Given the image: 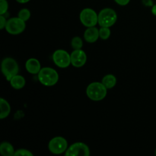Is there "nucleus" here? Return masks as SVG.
<instances>
[{"mask_svg": "<svg viewBox=\"0 0 156 156\" xmlns=\"http://www.w3.org/2000/svg\"><path fill=\"white\" fill-rule=\"evenodd\" d=\"M26 24L25 21H23L18 17L12 18L7 21V24L5 26V30L8 33L12 35L20 34L25 30Z\"/></svg>", "mask_w": 156, "mask_h": 156, "instance_id": "nucleus-7", "label": "nucleus"}, {"mask_svg": "<svg viewBox=\"0 0 156 156\" xmlns=\"http://www.w3.org/2000/svg\"><path fill=\"white\" fill-rule=\"evenodd\" d=\"M79 18L84 26L87 27H94L98 23V15L92 9H84L81 12Z\"/></svg>", "mask_w": 156, "mask_h": 156, "instance_id": "nucleus-5", "label": "nucleus"}, {"mask_svg": "<svg viewBox=\"0 0 156 156\" xmlns=\"http://www.w3.org/2000/svg\"><path fill=\"white\" fill-rule=\"evenodd\" d=\"M19 3H21V4H24V3H27L29 1H30V0H16Z\"/></svg>", "mask_w": 156, "mask_h": 156, "instance_id": "nucleus-24", "label": "nucleus"}, {"mask_svg": "<svg viewBox=\"0 0 156 156\" xmlns=\"http://www.w3.org/2000/svg\"><path fill=\"white\" fill-rule=\"evenodd\" d=\"M99 37V29L95 27H88L84 33V38L88 43L96 42Z\"/></svg>", "mask_w": 156, "mask_h": 156, "instance_id": "nucleus-12", "label": "nucleus"}, {"mask_svg": "<svg viewBox=\"0 0 156 156\" xmlns=\"http://www.w3.org/2000/svg\"><path fill=\"white\" fill-rule=\"evenodd\" d=\"M49 150L55 155H59L68 149V143L66 140L62 136H56L52 139L48 144Z\"/></svg>", "mask_w": 156, "mask_h": 156, "instance_id": "nucleus-6", "label": "nucleus"}, {"mask_svg": "<svg viewBox=\"0 0 156 156\" xmlns=\"http://www.w3.org/2000/svg\"><path fill=\"white\" fill-rule=\"evenodd\" d=\"M15 156H33V153L27 149H20L15 151Z\"/></svg>", "mask_w": 156, "mask_h": 156, "instance_id": "nucleus-20", "label": "nucleus"}, {"mask_svg": "<svg viewBox=\"0 0 156 156\" xmlns=\"http://www.w3.org/2000/svg\"><path fill=\"white\" fill-rule=\"evenodd\" d=\"M114 1H115L117 4L123 6V5H126L129 2L130 0H114Z\"/></svg>", "mask_w": 156, "mask_h": 156, "instance_id": "nucleus-23", "label": "nucleus"}, {"mask_svg": "<svg viewBox=\"0 0 156 156\" xmlns=\"http://www.w3.org/2000/svg\"><path fill=\"white\" fill-rule=\"evenodd\" d=\"M111 30L108 27H101L99 29V36L102 40H108L111 36Z\"/></svg>", "mask_w": 156, "mask_h": 156, "instance_id": "nucleus-17", "label": "nucleus"}, {"mask_svg": "<svg viewBox=\"0 0 156 156\" xmlns=\"http://www.w3.org/2000/svg\"><path fill=\"white\" fill-rule=\"evenodd\" d=\"M9 82H10L11 86L16 90H19L24 88L26 83L24 78L20 75H16L12 77Z\"/></svg>", "mask_w": 156, "mask_h": 156, "instance_id": "nucleus-13", "label": "nucleus"}, {"mask_svg": "<svg viewBox=\"0 0 156 156\" xmlns=\"http://www.w3.org/2000/svg\"><path fill=\"white\" fill-rule=\"evenodd\" d=\"M9 9V4L7 0H0V15L6 13Z\"/></svg>", "mask_w": 156, "mask_h": 156, "instance_id": "nucleus-21", "label": "nucleus"}, {"mask_svg": "<svg viewBox=\"0 0 156 156\" xmlns=\"http://www.w3.org/2000/svg\"><path fill=\"white\" fill-rule=\"evenodd\" d=\"M0 109H1V112H0V118L2 119L5 118L9 115L11 112V107L9 102L4 98L0 99Z\"/></svg>", "mask_w": 156, "mask_h": 156, "instance_id": "nucleus-15", "label": "nucleus"}, {"mask_svg": "<svg viewBox=\"0 0 156 156\" xmlns=\"http://www.w3.org/2000/svg\"><path fill=\"white\" fill-rule=\"evenodd\" d=\"M101 82L108 89H111V88H114L116 85V84H117V79H116V77L114 75L108 74L106 75L102 79Z\"/></svg>", "mask_w": 156, "mask_h": 156, "instance_id": "nucleus-16", "label": "nucleus"}, {"mask_svg": "<svg viewBox=\"0 0 156 156\" xmlns=\"http://www.w3.org/2000/svg\"><path fill=\"white\" fill-rule=\"evenodd\" d=\"M117 20V15L115 11L110 8L104 9L98 14V24L101 27H111Z\"/></svg>", "mask_w": 156, "mask_h": 156, "instance_id": "nucleus-3", "label": "nucleus"}, {"mask_svg": "<svg viewBox=\"0 0 156 156\" xmlns=\"http://www.w3.org/2000/svg\"><path fill=\"white\" fill-rule=\"evenodd\" d=\"M53 60L58 67L65 69L71 64V56L66 50H57L53 53Z\"/></svg>", "mask_w": 156, "mask_h": 156, "instance_id": "nucleus-8", "label": "nucleus"}, {"mask_svg": "<svg viewBox=\"0 0 156 156\" xmlns=\"http://www.w3.org/2000/svg\"><path fill=\"white\" fill-rule=\"evenodd\" d=\"M71 46L74 50H80L83 46L82 40L79 37H75L71 41Z\"/></svg>", "mask_w": 156, "mask_h": 156, "instance_id": "nucleus-18", "label": "nucleus"}, {"mask_svg": "<svg viewBox=\"0 0 156 156\" xmlns=\"http://www.w3.org/2000/svg\"><path fill=\"white\" fill-rule=\"evenodd\" d=\"M155 155H156V149H155Z\"/></svg>", "mask_w": 156, "mask_h": 156, "instance_id": "nucleus-25", "label": "nucleus"}, {"mask_svg": "<svg viewBox=\"0 0 156 156\" xmlns=\"http://www.w3.org/2000/svg\"><path fill=\"white\" fill-rule=\"evenodd\" d=\"M15 150L11 143L8 142H3L0 145V153L3 156L15 155Z\"/></svg>", "mask_w": 156, "mask_h": 156, "instance_id": "nucleus-14", "label": "nucleus"}, {"mask_svg": "<svg viewBox=\"0 0 156 156\" xmlns=\"http://www.w3.org/2000/svg\"><path fill=\"white\" fill-rule=\"evenodd\" d=\"M25 68L29 73L33 75L38 74L41 69L39 60L35 58H30L27 59L25 63Z\"/></svg>", "mask_w": 156, "mask_h": 156, "instance_id": "nucleus-11", "label": "nucleus"}, {"mask_svg": "<svg viewBox=\"0 0 156 156\" xmlns=\"http://www.w3.org/2000/svg\"><path fill=\"white\" fill-rule=\"evenodd\" d=\"M38 80L45 86H53L59 80V74L57 72L50 67H44L41 69L37 74Z\"/></svg>", "mask_w": 156, "mask_h": 156, "instance_id": "nucleus-1", "label": "nucleus"}, {"mask_svg": "<svg viewBox=\"0 0 156 156\" xmlns=\"http://www.w3.org/2000/svg\"><path fill=\"white\" fill-rule=\"evenodd\" d=\"M107 93L108 88L103 85L102 82H92L88 85L86 89L87 96L94 101L103 100L106 97Z\"/></svg>", "mask_w": 156, "mask_h": 156, "instance_id": "nucleus-2", "label": "nucleus"}, {"mask_svg": "<svg viewBox=\"0 0 156 156\" xmlns=\"http://www.w3.org/2000/svg\"><path fill=\"white\" fill-rule=\"evenodd\" d=\"M70 56H71V64L76 68L82 67L86 63L87 55L82 49L74 50Z\"/></svg>", "mask_w": 156, "mask_h": 156, "instance_id": "nucleus-10", "label": "nucleus"}, {"mask_svg": "<svg viewBox=\"0 0 156 156\" xmlns=\"http://www.w3.org/2000/svg\"><path fill=\"white\" fill-rule=\"evenodd\" d=\"M18 17L23 21H27L30 18V12L27 9H22L18 12Z\"/></svg>", "mask_w": 156, "mask_h": 156, "instance_id": "nucleus-19", "label": "nucleus"}, {"mask_svg": "<svg viewBox=\"0 0 156 156\" xmlns=\"http://www.w3.org/2000/svg\"><path fill=\"white\" fill-rule=\"evenodd\" d=\"M2 72L8 81H10L12 77L18 75L19 67L14 59L11 57L5 58L2 62Z\"/></svg>", "mask_w": 156, "mask_h": 156, "instance_id": "nucleus-4", "label": "nucleus"}, {"mask_svg": "<svg viewBox=\"0 0 156 156\" xmlns=\"http://www.w3.org/2000/svg\"><path fill=\"white\" fill-rule=\"evenodd\" d=\"M6 24H7V21L5 18L3 16V15H0V29L5 28Z\"/></svg>", "mask_w": 156, "mask_h": 156, "instance_id": "nucleus-22", "label": "nucleus"}, {"mask_svg": "<svg viewBox=\"0 0 156 156\" xmlns=\"http://www.w3.org/2000/svg\"><path fill=\"white\" fill-rule=\"evenodd\" d=\"M65 154L66 156H88L90 155V150L85 143H76L67 149Z\"/></svg>", "mask_w": 156, "mask_h": 156, "instance_id": "nucleus-9", "label": "nucleus"}]
</instances>
